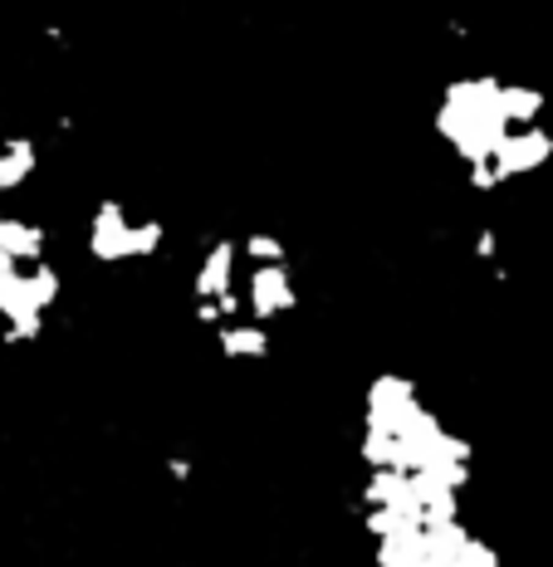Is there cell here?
Segmentation results:
<instances>
[{
    "mask_svg": "<svg viewBox=\"0 0 553 567\" xmlns=\"http://www.w3.org/2000/svg\"><path fill=\"white\" fill-rule=\"evenodd\" d=\"M162 230L152 220H133L123 206H103L93 220V255L99 259H143L157 250Z\"/></svg>",
    "mask_w": 553,
    "mask_h": 567,
    "instance_id": "6da1fadb",
    "label": "cell"
}]
</instances>
